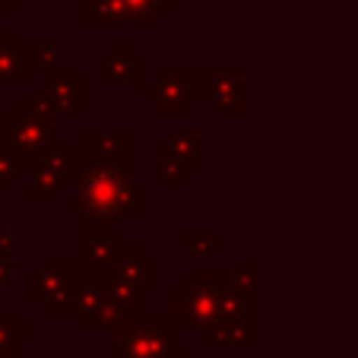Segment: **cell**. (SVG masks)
<instances>
[{
    "label": "cell",
    "mask_w": 358,
    "mask_h": 358,
    "mask_svg": "<svg viewBox=\"0 0 358 358\" xmlns=\"http://www.w3.org/2000/svg\"><path fill=\"white\" fill-rule=\"evenodd\" d=\"M70 213H80L83 219H95V222H115L117 216H127V213L140 216L143 194L134 181H127V171L83 165L73 181Z\"/></svg>",
    "instance_id": "cell-1"
},
{
    "label": "cell",
    "mask_w": 358,
    "mask_h": 358,
    "mask_svg": "<svg viewBox=\"0 0 358 358\" xmlns=\"http://www.w3.org/2000/svg\"><path fill=\"white\" fill-rule=\"evenodd\" d=\"M55 143L57 111L45 99H16L13 108L0 115V146L13 152L26 175Z\"/></svg>",
    "instance_id": "cell-2"
},
{
    "label": "cell",
    "mask_w": 358,
    "mask_h": 358,
    "mask_svg": "<svg viewBox=\"0 0 358 358\" xmlns=\"http://www.w3.org/2000/svg\"><path fill=\"white\" fill-rule=\"evenodd\" d=\"M175 330L181 327L171 317H127L115 330V358H187Z\"/></svg>",
    "instance_id": "cell-3"
},
{
    "label": "cell",
    "mask_w": 358,
    "mask_h": 358,
    "mask_svg": "<svg viewBox=\"0 0 358 358\" xmlns=\"http://www.w3.org/2000/svg\"><path fill=\"white\" fill-rule=\"evenodd\" d=\"M29 298L41 304V314L67 317L73 314V260L70 257H45L35 273L26 279Z\"/></svg>",
    "instance_id": "cell-4"
},
{
    "label": "cell",
    "mask_w": 358,
    "mask_h": 358,
    "mask_svg": "<svg viewBox=\"0 0 358 358\" xmlns=\"http://www.w3.org/2000/svg\"><path fill=\"white\" fill-rule=\"evenodd\" d=\"M83 165L127 171L130 169V130L127 127H115V130L89 127L83 134Z\"/></svg>",
    "instance_id": "cell-5"
},
{
    "label": "cell",
    "mask_w": 358,
    "mask_h": 358,
    "mask_svg": "<svg viewBox=\"0 0 358 358\" xmlns=\"http://www.w3.org/2000/svg\"><path fill=\"white\" fill-rule=\"evenodd\" d=\"M222 295H210V292H200L194 285H175L171 289V320H175L181 330H206L222 317Z\"/></svg>",
    "instance_id": "cell-6"
},
{
    "label": "cell",
    "mask_w": 358,
    "mask_h": 358,
    "mask_svg": "<svg viewBox=\"0 0 358 358\" xmlns=\"http://www.w3.org/2000/svg\"><path fill=\"white\" fill-rule=\"evenodd\" d=\"M41 99L57 115H83L86 111V76L80 70H45L41 73Z\"/></svg>",
    "instance_id": "cell-7"
},
{
    "label": "cell",
    "mask_w": 358,
    "mask_h": 358,
    "mask_svg": "<svg viewBox=\"0 0 358 358\" xmlns=\"http://www.w3.org/2000/svg\"><path fill=\"white\" fill-rule=\"evenodd\" d=\"M83 270L99 279H108L111 273H117V241H115V231H111V222L86 219V231H83Z\"/></svg>",
    "instance_id": "cell-8"
},
{
    "label": "cell",
    "mask_w": 358,
    "mask_h": 358,
    "mask_svg": "<svg viewBox=\"0 0 358 358\" xmlns=\"http://www.w3.org/2000/svg\"><path fill=\"white\" fill-rule=\"evenodd\" d=\"M140 95L146 101H152V108L159 115H181L187 111L190 99V80L187 70H159L152 83H143Z\"/></svg>",
    "instance_id": "cell-9"
},
{
    "label": "cell",
    "mask_w": 358,
    "mask_h": 358,
    "mask_svg": "<svg viewBox=\"0 0 358 358\" xmlns=\"http://www.w3.org/2000/svg\"><path fill=\"white\" fill-rule=\"evenodd\" d=\"M41 55H45V41H3L0 45V83L26 86L29 76L45 70Z\"/></svg>",
    "instance_id": "cell-10"
},
{
    "label": "cell",
    "mask_w": 358,
    "mask_h": 358,
    "mask_svg": "<svg viewBox=\"0 0 358 358\" xmlns=\"http://www.w3.org/2000/svg\"><path fill=\"white\" fill-rule=\"evenodd\" d=\"M99 83L101 86H143V57L127 41H115L108 55L99 57Z\"/></svg>",
    "instance_id": "cell-11"
},
{
    "label": "cell",
    "mask_w": 358,
    "mask_h": 358,
    "mask_svg": "<svg viewBox=\"0 0 358 358\" xmlns=\"http://www.w3.org/2000/svg\"><path fill=\"white\" fill-rule=\"evenodd\" d=\"M206 345H250L257 343V317H225L200 330Z\"/></svg>",
    "instance_id": "cell-12"
},
{
    "label": "cell",
    "mask_w": 358,
    "mask_h": 358,
    "mask_svg": "<svg viewBox=\"0 0 358 358\" xmlns=\"http://www.w3.org/2000/svg\"><path fill=\"white\" fill-rule=\"evenodd\" d=\"M32 171H41V175H48L51 181L57 184V187H67V184H73L76 181V165H73V146L70 143H61L57 140L55 146L48 149L45 156L35 162V169Z\"/></svg>",
    "instance_id": "cell-13"
},
{
    "label": "cell",
    "mask_w": 358,
    "mask_h": 358,
    "mask_svg": "<svg viewBox=\"0 0 358 358\" xmlns=\"http://www.w3.org/2000/svg\"><path fill=\"white\" fill-rule=\"evenodd\" d=\"M101 304H105V279L92 276V273H86V270L73 273V308L83 317V324L99 311Z\"/></svg>",
    "instance_id": "cell-14"
},
{
    "label": "cell",
    "mask_w": 358,
    "mask_h": 358,
    "mask_svg": "<svg viewBox=\"0 0 358 358\" xmlns=\"http://www.w3.org/2000/svg\"><path fill=\"white\" fill-rule=\"evenodd\" d=\"M187 175L190 171L184 169L175 146H171L169 140L156 143V181L162 184V187H181V184H187Z\"/></svg>",
    "instance_id": "cell-15"
},
{
    "label": "cell",
    "mask_w": 358,
    "mask_h": 358,
    "mask_svg": "<svg viewBox=\"0 0 358 358\" xmlns=\"http://www.w3.org/2000/svg\"><path fill=\"white\" fill-rule=\"evenodd\" d=\"M83 22L89 29H111L127 22V10L121 0H83Z\"/></svg>",
    "instance_id": "cell-16"
},
{
    "label": "cell",
    "mask_w": 358,
    "mask_h": 358,
    "mask_svg": "<svg viewBox=\"0 0 358 358\" xmlns=\"http://www.w3.org/2000/svg\"><path fill=\"white\" fill-rule=\"evenodd\" d=\"M121 3L127 10V22L140 29L159 26V20L169 16L171 7H175V0H121Z\"/></svg>",
    "instance_id": "cell-17"
},
{
    "label": "cell",
    "mask_w": 358,
    "mask_h": 358,
    "mask_svg": "<svg viewBox=\"0 0 358 358\" xmlns=\"http://www.w3.org/2000/svg\"><path fill=\"white\" fill-rule=\"evenodd\" d=\"M29 343V320L20 314L0 317V358H13L20 345Z\"/></svg>",
    "instance_id": "cell-18"
},
{
    "label": "cell",
    "mask_w": 358,
    "mask_h": 358,
    "mask_svg": "<svg viewBox=\"0 0 358 358\" xmlns=\"http://www.w3.org/2000/svg\"><path fill=\"white\" fill-rule=\"evenodd\" d=\"M171 146H175V152L181 156V162H184V169L190 171V175H196L200 171V152H203V146H200V130L196 127H187V130H181V134H175L171 136Z\"/></svg>",
    "instance_id": "cell-19"
},
{
    "label": "cell",
    "mask_w": 358,
    "mask_h": 358,
    "mask_svg": "<svg viewBox=\"0 0 358 358\" xmlns=\"http://www.w3.org/2000/svg\"><path fill=\"white\" fill-rule=\"evenodd\" d=\"M127 317H134V314H130L127 308H121L117 301H111V298L105 295V304H101L99 311H95L92 317L86 320V330H89V333H99V330H117V327H121Z\"/></svg>",
    "instance_id": "cell-20"
},
{
    "label": "cell",
    "mask_w": 358,
    "mask_h": 358,
    "mask_svg": "<svg viewBox=\"0 0 358 358\" xmlns=\"http://www.w3.org/2000/svg\"><path fill=\"white\" fill-rule=\"evenodd\" d=\"M117 273H121V276H127L140 292H143V289H152V285L159 282V260H156V257H146V254H143L140 260L127 264L124 270H117Z\"/></svg>",
    "instance_id": "cell-21"
},
{
    "label": "cell",
    "mask_w": 358,
    "mask_h": 358,
    "mask_svg": "<svg viewBox=\"0 0 358 358\" xmlns=\"http://www.w3.org/2000/svg\"><path fill=\"white\" fill-rule=\"evenodd\" d=\"M184 244H187L190 257H196V260L213 257V254H216V231H210V229H187V231H184Z\"/></svg>",
    "instance_id": "cell-22"
},
{
    "label": "cell",
    "mask_w": 358,
    "mask_h": 358,
    "mask_svg": "<svg viewBox=\"0 0 358 358\" xmlns=\"http://www.w3.org/2000/svg\"><path fill=\"white\" fill-rule=\"evenodd\" d=\"M57 190L61 187H57L48 175H41V171H29V187H26L29 200H55Z\"/></svg>",
    "instance_id": "cell-23"
},
{
    "label": "cell",
    "mask_w": 358,
    "mask_h": 358,
    "mask_svg": "<svg viewBox=\"0 0 358 358\" xmlns=\"http://www.w3.org/2000/svg\"><path fill=\"white\" fill-rule=\"evenodd\" d=\"M20 175H22V165L16 162V156L10 149L0 146V187H10Z\"/></svg>",
    "instance_id": "cell-24"
},
{
    "label": "cell",
    "mask_w": 358,
    "mask_h": 358,
    "mask_svg": "<svg viewBox=\"0 0 358 358\" xmlns=\"http://www.w3.org/2000/svg\"><path fill=\"white\" fill-rule=\"evenodd\" d=\"M13 279V257L10 254H0V285H7Z\"/></svg>",
    "instance_id": "cell-25"
},
{
    "label": "cell",
    "mask_w": 358,
    "mask_h": 358,
    "mask_svg": "<svg viewBox=\"0 0 358 358\" xmlns=\"http://www.w3.org/2000/svg\"><path fill=\"white\" fill-rule=\"evenodd\" d=\"M16 35H13V29L10 26H0V45H3V41H13Z\"/></svg>",
    "instance_id": "cell-26"
},
{
    "label": "cell",
    "mask_w": 358,
    "mask_h": 358,
    "mask_svg": "<svg viewBox=\"0 0 358 358\" xmlns=\"http://www.w3.org/2000/svg\"><path fill=\"white\" fill-rule=\"evenodd\" d=\"M20 0H0V13H13V7Z\"/></svg>",
    "instance_id": "cell-27"
},
{
    "label": "cell",
    "mask_w": 358,
    "mask_h": 358,
    "mask_svg": "<svg viewBox=\"0 0 358 358\" xmlns=\"http://www.w3.org/2000/svg\"><path fill=\"white\" fill-rule=\"evenodd\" d=\"M187 358H190V355H187Z\"/></svg>",
    "instance_id": "cell-28"
}]
</instances>
